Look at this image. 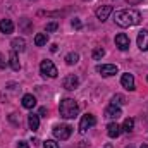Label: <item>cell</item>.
Here are the masks:
<instances>
[{
    "mask_svg": "<svg viewBox=\"0 0 148 148\" xmlns=\"http://www.w3.org/2000/svg\"><path fill=\"white\" fill-rule=\"evenodd\" d=\"M129 5H136V3H140V2H143V0H126Z\"/></svg>",
    "mask_w": 148,
    "mask_h": 148,
    "instance_id": "obj_28",
    "label": "cell"
},
{
    "mask_svg": "<svg viewBox=\"0 0 148 148\" xmlns=\"http://www.w3.org/2000/svg\"><path fill=\"white\" fill-rule=\"evenodd\" d=\"M17 148H29V147H28L26 141H19V143H17Z\"/></svg>",
    "mask_w": 148,
    "mask_h": 148,
    "instance_id": "obj_27",
    "label": "cell"
},
{
    "mask_svg": "<svg viewBox=\"0 0 148 148\" xmlns=\"http://www.w3.org/2000/svg\"><path fill=\"white\" fill-rule=\"evenodd\" d=\"M133 127H134V119L127 117V119L124 121V124H122V131H126V133H131V131H133Z\"/></svg>",
    "mask_w": 148,
    "mask_h": 148,
    "instance_id": "obj_21",
    "label": "cell"
},
{
    "mask_svg": "<svg viewBox=\"0 0 148 148\" xmlns=\"http://www.w3.org/2000/svg\"><path fill=\"white\" fill-rule=\"evenodd\" d=\"M122 103H126V98H124L122 95H114V98H112V105H122Z\"/></svg>",
    "mask_w": 148,
    "mask_h": 148,
    "instance_id": "obj_23",
    "label": "cell"
},
{
    "mask_svg": "<svg viewBox=\"0 0 148 148\" xmlns=\"http://www.w3.org/2000/svg\"><path fill=\"white\" fill-rule=\"evenodd\" d=\"M40 71H41L43 76H48V77H57V76H59V71H57V67L53 66L52 60H41Z\"/></svg>",
    "mask_w": 148,
    "mask_h": 148,
    "instance_id": "obj_3",
    "label": "cell"
},
{
    "mask_svg": "<svg viewBox=\"0 0 148 148\" xmlns=\"http://www.w3.org/2000/svg\"><path fill=\"white\" fill-rule=\"evenodd\" d=\"M129 36L127 35H124V33H119L117 36H115V45L119 47V50H127L129 48Z\"/></svg>",
    "mask_w": 148,
    "mask_h": 148,
    "instance_id": "obj_10",
    "label": "cell"
},
{
    "mask_svg": "<svg viewBox=\"0 0 148 148\" xmlns=\"http://www.w3.org/2000/svg\"><path fill=\"white\" fill-rule=\"evenodd\" d=\"M50 50H52V52H57V45H55V43H53V45H52V47H50Z\"/></svg>",
    "mask_w": 148,
    "mask_h": 148,
    "instance_id": "obj_30",
    "label": "cell"
},
{
    "mask_svg": "<svg viewBox=\"0 0 148 148\" xmlns=\"http://www.w3.org/2000/svg\"><path fill=\"white\" fill-rule=\"evenodd\" d=\"M45 114H47V109H45V107H41V109H40V115H45Z\"/></svg>",
    "mask_w": 148,
    "mask_h": 148,
    "instance_id": "obj_29",
    "label": "cell"
},
{
    "mask_svg": "<svg viewBox=\"0 0 148 148\" xmlns=\"http://www.w3.org/2000/svg\"><path fill=\"white\" fill-rule=\"evenodd\" d=\"M136 41H138L140 50H141V52H147L148 50V29H141V31L138 33Z\"/></svg>",
    "mask_w": 148,
    "mask_h": 148,
    "instance_id": "obj_8",
    "label": "cell"
},
{
    "mask_svg": "<svg viewBox=\"0 0 148 148\" xmlns=\"http://www.w3.org/2000/svg\"><path fill=\"white\" fill-rule=\"evenodd\" d=\"M71 134H73V127L69 124H60V126L53 127V136L57 140H67Z\"/></svg>",
    "mask_w": 148,
    "mask_h": 148,
    "instance_id": "obj_4",
    "label": "cell"
},
{
    "mask_svg": "<svg viewBox=\"0 0 148 148\" xmlns=\"http://www.w3.org/2000/svg\"><path fill=\"white\" fill-rule=\"evenodd\" d=\"M110 14H112V7L110 5H102V7L97 9V17H98V21H102V23L107 21Z\"/></svg>",
    "mask_w": 148,
    "mask_h": 148,
    "instance_id": "obj_11",
    "label": "cell"
},
{
    "mask_svg": "<svg viewBox=\"0 0 148 148\" xmlns=\"http://www.w3.org/2000/svg\"><path fill=\"white\" fill-rule=\"evenodd\" d=\"M97 71L102 74V76H105V77H109V76H114V74H117V66H114V64H102V66H98L97 67Z\"/></svg>",
    "mask_w": 148,
    "mask_h": 148,
    "instance_id": "obj_7",
    "label": "cell"
},
{
    "mask_svg": "<svg viewBox=\"0 0 148 148\" xmlns=\"http://www.w3.org/2000/svg\"><path fill=\"white\" fill-rule=\"evenodd\" d=\"M114 21L121 28H131L141 23V14L134 9H122L114 14Z\"/></svg>",
    "mask_w": 148,
    "mask_h": 148,
    "instance_id": "obj_1",
    "label": "cell"
},
{
    "mask_svg": "<svg viewBox=\"0 0 148 148\" xmlns=\"http://www.w3.org/2000/svg\"><path fill=\"white\" fill-rule=\"evenodd\" d=\"M77 60H79V55H77L76 52H71V53L66 55V64H67V66H74Z\"/></svg>",
    "mask_w": 148,
    "mask_h": 148,
    "instance_id": "obj_20",
    "label": "cell"
},
{
    "mask_svg": "<svg viewBox=\"0 0 148 148\" xmlns=\"http://www.w3.org/2000/svg\"><path fill=\"white\" fill-rule=\"evenodd\" d=\"M147 81H148V76H147Z\"/></svg>",
    "mask_w": 148,
    "mask_h": 148,
    "instance_id": "obj_33",
    "label": "cell"
},
{
    "mask_svg": "<svg viewBox=\"0 0 148 148\" xmlns=\"http://www.w3.org/2000/svg\"><path fill=\"white\" fill-rule=\"evenodd\" d=\"M126 148H134V147H131V145H129V147H126Z\"/></svg>",
    "mask_w": 148,
    "mask_h": 148,
    "instance_id": "obj_32",
    "label": "cell"
},
{
    "mask_svg": "<svg viewBox=\"0 0 148 148\" xmlns=\"http://www.w3.org/2000/svg\"><path fill=\"white\" fill-rule=\"evenodd\" d=\"M97 124V119L93 114H86L81 117V122H79V133H86L90 127H93Z\"/></svg>",
    "mask_w": 148,
    "mask_h": 148,
    "instance_id": "obj_5",
    "label": "cell"
},
{
    "mask_svg": "<svg viewBox=\"0 0 148 148\" xmlns=\"http://www.w3.org/2000/svg\"><path fill=\"white\" fill-rule=\"evenodd\" d=\"M59 112H60V117L64 119H74L79 112V105L74 98H64L59 105Z\"/></svg>",
    "mask_w": 148,
    "mask_h": 148,
    "instance_id": "obj_2",
    "label": "cell"
},
{
    "mask_svg": "<svg viewBox=\"0 0 148 148\" xmlns=\"http://www.w3.org/2000/svg\"><path fill=\"white\" fill-rule=\"evenodd\" d=\"M28 126H29L31 131H36L38 127H40V117H38L36 114L28 115Z\"/></svg>",
    "mask_w": 148,
    "mask_h": 148,
    "instance_id": "obj_17",
    "label": "cell"
},
{
    "mask_svg": "<svg viewBox=\"0 0 148 148\" xmlns=\"http://www.w3.org/2000/svg\"><path fill=\"white\" fill-rule=\"evenodd\" d=\"M121 126L117 124V122H110L109 126H107V134L110 136V138H119V134H121Z\"/></svg>",
    "mask_w": 148,
    "mask_h": 148,
    "instance_id": "obj_15",
    "label": "cell"
},
{
    "mask_svg": "<svg viewBox=\"0 0 148 148\" xmlns=\"http://www.w3.org/2000/svg\"><path fill=\"white\" fill-rule=\"evenodd\" d=\"M9 64H10V67H12L14 71H19V69H21L19 59H17V55H16V52H14V50L9 53Z\"/></svg>",
    "mask_w": 148,
    "mask_h": 148,
    "instance_id": "obj_18",
    "label": "cell"
},
{
    "mask_svg": "<svg viewBox=\"0 0 148 148\" xmlns=\"http://www.w3.org/2000/svg\"><path fill=\"white\" fill-rule=\"evenodd\" d=\"M103 55H105V50H103L102 47H100V48H95V50H93V59H95V60H100V59H102Z\"/></svg>",
    "mask_w": 148,
    "mask_h": 148,
    "instance_id": "obj_22",
    "label": "cell"
},
{
    "mask_svg": "<svg viewBox=\"0 0 148 148\" xmlns=\"http://www.w3.org/2000/svg\"><path fill=\"white\" fill-rule=\"evenodd\" d=\"M10 47H12L14 52H24L26 50V41H24V38H14L10 41Z\"/></svg>",
    "mask_w": 148,
    "mask_h": 148,
    "instance_id": "obj_13",
    "label": "cell"
},
{
    "mask_svg": "<svg viewBox=\"0 0 148 148\" xmlns=\"http://www.w3.org/2000/svg\"><path fill=\"white\" fill-rule=\"evenodd\" d=\"M71 24H73V28H76V29H81V26H83L79 19H73V21H71Z\"/></svg>",
    "mask_w": 148,
    "mask_h": 148,
    "instance_id": "obj_26",
    "label": "cell"
},
{
    "mask_svg": "<svg viewBox=\"0 0 148 148\" xmlns=\"http://www.w3.org/2000/svg\"><path fill=\"white\" fill-rule=\"evenodd\" d=\"M121 84L126 88V90H129V91H134V77H133V74H129V73H126V74H122V77H121Z\"/></svg>",
    "mask_w": 148,
    "mask_h": 148,
    "instance_id": "obj_9",
    "label": "cell"
},
{
    "mask_svg": "<svg viewBox=\"0 0 148 148\" xmlns=\"http://www.w3.org/2000/svg\"><path fill=\"white\" fill-rule=\"evenodd\" d=\"M141 148H148V145H145V143H143V145H141Z\"/></svg>",
    "mask_w": 148,
    "mask_h": 148,
    "instance_id": "obj_31",
    "label": "cell"
},
{
    "mask_svg": "<svg viewBox=\"0 0 148 148\" xmlns=\"http://www.w3.org/2000/svg\"><path fill=\"white\" fill-rule=\"evenodd\" d=\"M121 115H122V112H121V109H119L117 105H109V107L105 109V117H107V119L115 121V119H119Z\"/></svg>",
    "mask_w": 148,
    "mask_h": 148,
    "instance_id": "obj_12",
    "label": "cell"
},
{
    "mask_svg": "<svg viewBox=\"0 0 148 148\" xmlns=\"http://www.w3.org/2000/svg\"><path fill=\"white\" fill-rule=\"evenodd\" d=\"M21 102H23V107H24V109H33V107L36 105V98H35L33 95H29V93L24 95Z\"/></svg>",
    "mask_w": 148,
    "mask_h": 148,
    "instance_id": "obj_16",
    "label": "cell"
},
{
    "mask_svg": "<svg viewBox=\"0 0 148 148\" xmlns=\"http://www.w3.org/2000/svg\"><path fill=\"white\" fill-rule=\"evenodd\" d=\"M43 147H45V148H59V143H55L53 140H47Z\"/></svg>",
    "mask_w": 148,
    "mask_h": 148,
    "instance_id": "obj_25",
    "label": "cell"
},
{
    "mask_svg": "<svg viewBox=\"0 0 148 148\" xmlns=\"http://www.w3.org/2000/svg\"><path fill=\"white\" fill-rule=\"evenodd\" d=\"M0 31H2L3 35H10V33L14 31V23H12L10 19H2V21H0Z\"/></svg>",
    "mask_w": 148,
    "mask_h": 148,
    "instance_id": "obj_14",
    "label": "cell"
},
{
    "mask_svg": "<svg viewBox=\"0 0 148 148\" xmlns=\"http://www.w3.org/2000/svg\"><path fill=\"white\" fill-rule=\"evenodd\" d=\"M47 41H48V35H47V33H38L36 36H35V45H36V47L47 45Z\"/></svg>",
    "mask_w": 148,
    "mask_h": 148,
    "instance_id": "obj_19",
    "label": "cell"
},
{
    "mask_svg": "<svg viewBox=\"0 0 148 148\" xmlns=\"http://www.w3.org/2000/svg\"><path fill=\"white\" fill-rule=\"evenodd\" d=\"M57 28H59L57 23H48V24L45 26V31H47V33H52V31H55Z\"/></svg>",
    "mask_w": 148,
    "mask_h": 148,
    "instance_id": "obj_24",
    "label": "cell"
},
{
    "mask_svg": "<svg viewBox=\"0 0 148 148\" xmlns=\"http://www.w3.org/2000/svg\"><path fill=\"white\" fill-rule=\"evenodd\" d=\"M62 86H64L66 90L73 91V90H76V88L79 86V77H77V76H74V74L66 76V77H64V81H62Z\"/></svg>",
    "mask_w": 148,
    "mask_h": 148,
    "instance_id": "obj_6",
    "label": "cell"
}]
</instances>
